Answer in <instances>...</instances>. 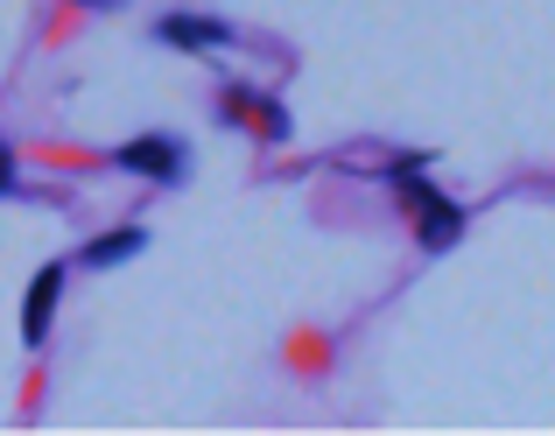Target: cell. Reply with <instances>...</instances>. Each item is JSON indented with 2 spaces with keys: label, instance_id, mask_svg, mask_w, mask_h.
Listing matches in <instances>:
<instances>
[{
  "label": "cell",
  "instance_id": "cell-8",
  "mask_svg": "<svg viewBox=\"0 0 555 436\" xmlns=\"http://www.w3.org/2000/svg\"><path fill=\"white\" fill-rule=\"evenodd\" d=\"M85 8H120V0H85Z\"/></svg>",
  "mask_w": 555,
  "mask_h": 436
},
{
  "label": "cell",
  "instance_id": "cell-5",
  "mask_svg": "<svg viewBox=\"0 0 555 436\" xmlns=\"http://www.w3.org/2000/svg\"><path fill=\"white\" fill-rule=\"evenodd\" d=\"M155 42H177V50H218V42H232V28L211 22V14H163V22H155Z\"/></svg>",
  "mask_w": 555,
  "mask_h": 436
},
{
  "label": "cell",
  "instance_id": "cell-4",
  "mask_svg": "<svg viewBox=\"0 0 555 436\" xmlns=\"http://www.w3.org/2000/svg\"><path fill=\"white\" fill-rule=\"evenodd\" d=\"M218 113H225V120H246V127H260L268 141H282V134H288V113L274 106V99L246 92V85H225V99H218Z\"/></svg>",
  "mask_w": 555,
  "mask_h": 436
},
{
  "label": "cell",
  "instance_id": "cell-3",
  "mask_svg": "<svg viewBox=\"0 0 555 436\" xmlns=\"http://www.w3.org/2000/svg\"><path fill=\"white\" fill-rule=\"evenodd\" d=\"M56 296H64V260L36 268V282H28V296H22V338H28V345L50 338V310H56Z\"/></svg>",
  "mask_w": 555,
  "mask_h": 436
},
{
  "label": "cell",
  "instance_id": "cell-6",
  "mask_svg": "<svg viewBox=\"0 0 555 436\" xmlns=\"http://www.w3.org/2000/svg\"><path fill=\"white\" fill-rule=\"evenodd\" d=\"M141 246H149V232H141V226H120V232H99V240L85 246V268H113V260L141 254Z\"/></svg>",
  "mask_w": 555,
  "mask_h": 436
},
{
  "label": "cell",
  "instance_id": "cell-1",
  "mask_svg": "<svg viewBox=\"0 0 555 436\" xmlns=\"http://www.w3.org/2000/svg\"><path fill=\"white\" fill-rule=\"evenodd\" d=\"M183 141H169V134H134V141H120V155L113 163L120 169H134V177H155V183H177L183 177Z\"/></svg>",
  "mask_w": 555,
  "mask_h": 436
},
{
  "label": "cell",
  "instance_id": "cell-2",
  "mask_svg": "<svg viewBox=\"0 0 555 436\" xmlns=\"http://www.w3.org/2000/svg\"><path fill=\"white\" fill-rule=\"evenodd\" d=\"M408 197H415V205H422V226H415V240L429 246V254H436V246H450V240H457V232H464V211L450 205V197H436V191H429V183H422V177H408Z\"/></svg>",
  "mask_w": 555,
  "mask_h": 436
},
{
  "label": "cell",
  "instance_id": "cell-7",
  "mask_svg": "<svg viewBox=\"0 0 555 436\" xmlns=\"http://www.w3.org/2000/svg\"><path fill=\"white\" fill-rule=\"evenodd\" d=\"M8 183H14V155L0 149V191H8Z\"/></svg>",
  "mask_w": 555,
  "mask_h": 436
}]
</instances>
